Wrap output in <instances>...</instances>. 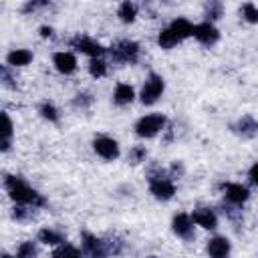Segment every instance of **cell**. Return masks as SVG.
Instances as JSON below:
<instances>
[{"label":"cell","mask_w":258,"mask_h":258,"mask_svg":"<svg viewBox=\"0 0 258 258\" xmlns=\"http://www.w3.org/2000/svg\"><path fill=\"white\" fill-rule=\"evenodd\" d=\"M4 185L10 194V198L18 204H32V206H42L44 200L38 196V191H34L24 179L16 177V175H6Z\"/></svg>","instance_id":"cell-1"},{"label":"cell","mask_w":258,"mask_h":258,"mask_svg":"<svg viewBox=\"0 0 258 258\" xmlns=\"http://www.w3.org/2000/svg\"><path fill=\"white\" fill-rule=\"evenodd\" d=\"M191 34H194V24L185 18H175L167 28H163L159 32L157 42H159L161 48H171V46H175L177 42L185 40Z\"/></svg>","instance_id":"cell-2"},{"label":"cell","mask_w":258,"mask_h":258,"mask_svg":"<svg viewBox=\"0 0 258 258\" xmlns=\"http://www.w3.org/2000/svg\"><path fill=\"white\" fill-rule=\"evenodd\" d=\"M165 125V117L163 115H145L137 121L135 131L139 137H155Z\"/></svg>","instance_id":"cell-3"},{"label":"cell","mask_w":258,"mask_h":258,"mask_svg":"<svg viewBox=\"0 0 258 258\" xmlns=\"http://www.w3.org/2000/svg\"><path fill=\"white\" fill-rule=\"evenodd\" d=\"M163 87H165V85H163V79H161L159 75L151 73V75L147 77L143 89H141V101H143L145 105H153V103L161 97Z\"/></svg>","instance_id":"cell-4"},{"label":"cell","mask_w":258,"mask_h":258,"mask_svg":"<svg viewBox=\"0 0 258 258\" xmlns=\"http://www.w3.org/2000/svg\"><path fill=\"white\" fill-rule=\"evenodd\" d=\"M149 189L151 194L157 198V200H169L173 194H175V185L169 177H163V175H153L149 179Z\"/></svg>","instance_id":"cell-5"},{"label":"cell","mask_w":258,"mask_h":258,"mask_svg":"<svg viewBox=\"0 0 258 258\" xmlns=\"http://www.w3.org/2000/svg\"><path fill=\"white\" fill-rule=\"evenodd\" d=\"M111 54H113L117 60H121V62H135L137 56H139V44L133 42V40H121V42L111 50Z\"/></svg>","instance_id":"cell-6"},{"label":"cell","mask_w":258,"mask_h":258,"mask_svg":"<svg viewBox=\"0 0 258 258\" xmlns=\"http://www.w3.org/2000/svg\"><path fill=\"white\" fill-rule=\"evenodd\" d=\"M93 149L97 151V155H101L103 159H117L119 157V145L115 139L111 137H97L93 141Z\"/></svg>","instance_id":"cell-7"},{"label":"cell","mask_w":258,"mask_h":258,"mask_svg":"<svg viewBox=\"0 0 258 258\" xmlns=\"http://www.w3.org/2000/svg\"><path fill=\"white\" fill-rule=\"evenodd\" d=\"M83 238H85L83 248H85V254H87L89 258H105V256L109 254L107 244H105L101 238H95V236H91V234H85Z\"/></svg>","instance_id":"cell-8"},{"label":"cell","mask_w":258,"mask_h":258,"mask_svg":"<svg viewBox=\"0 0 258 258\" xmlns=\"http://www.w3.org/2000/svg\"><path fill=\"white\" fill-rule=\"evenodd\" d=\"M194 36L202 42V44H214L220 36L218 28L212 24V22H200L194 26Z\"/></svg>","instance_id":"cell-9"},{"label":"cell","mask_w":258,"mask_h":258,"mask_svg":"<svg viewBox=\"0 0 258 258\" xmlns=\"http://www.w3.org/2000/svg\"><path fill=\"white\" fill-rule=\"evenodd\" d=\"M73 46H75L77 50H81V52H85V54L93 56V58H99V56L105 52V48H103L97 40L87 38V36H77V38L73 40Z\"/></svg>","instance_id":"cell-10"},{"label":"cell","mask_w":258,"mask_h":258,"mask_svg":"<svg viewBox=\"0 0 258 258\" xmlns=\"http://www.w3.org/2000/svg\"><path fill=\"white\" fill-rule=\"evenodd\" d=\"M173 232H175L179 238L189 240V238L194 236V220H191V216H187V214H177V216L173 218Z\"/></svg>","instance_id":"cell-11"},{"label":"cell","mask_w":258,"mask_h":258,"mask_svg":"<svg viewBox=\"0 0 258 258\" xmlns=\"http://www.w3.org/2000/svg\"><path fill=\"white\" fill-rule=\"evenodd\" d=\"M191 220H194V224H198V226H202L206 230H214L216 224H218V218H216V214L210 208H198V210H194Z\"/></svg>","instance_id":"cell-12"},{"label":"cell","mask_w":258,"mask_h":258,"mask_svg":"<svg viewBox=\"0 0 258 258\" xmlns=\"http://www.w3.org/2000/svg\"><path fill=\"white\" fill-rule=\"evenodd\" d=\"M208 254L210 258H228L230 254V240L224 236H216L208 242Z\"/></svg>","instance_id":"cell-13"},{"label":"cell","mask_w":258,"mask_h":258,"mask_svg":"<svg viewBox=\"0 0 258 258\" xmlns=\"http://www.w3.org/2000/svg\"><path fill=\"white\" fill-rule=\"evenodd\" d=\"M54 67L62 75H71L77 69V58L71 52H56L54 54Z\"/></svg>","instance_id":"cell-14"},{"label":"cell","mask_w":258,"mask_h":258,"mask_svg":"<svg viewBox=\"0 0 258 258\" xmlns=\"http://www.w3.org/2000/svg\"><path fill=\"white\" fill-rule=\"evenodd\" d=\"M224 191H226V200L230 202V204H242V202H246L248 200V189L242 185V183H226V187H224Z\"/></svg>","instance_id":"cell-15"},{"label":"cell","mask_w":258,"mask_h":258,"mask_svg":"<svg viewBox=\"0 0 258 258\" xmlns=\"http://www.w3.org/2000/svg\"><path fill=\"white\" fill-rule=\"evenodd\" d=\"M6 60H8L10 67H24V64H28L32 60V52L26 50V48H16V50L8 52Z\"/></svg>","instance_id":"cell-16"},{"label":"cell","mask_w":258,"mask_h":258,"mask_svg":"<svg viewBox=\"0 0 258 258\" xmlns=\"http://www.w3.org/2000/svg\"><path fill=\"white\" fill-rule=\"evenodd\" d=\"M133 97H135V93H133V89H131L127 83H119V85L115 87L113 101H115L117 105H127V103L133 101Z\"/></svg>","instance_id":"cell-17"},{"label":"cell","mask_w":258,"mask_h":258,"mask_svg":"<svg viewBox=\"0 0 258 258\" xmlns=\"http://www.w3.org/2000/svg\"><path fill=\"white\" fill-rule=\"evenodd\" d=\"M135 16H137V6H135L133 2H123V4L119 6V18H121L123 22H133Z\"/></svg>","instance_id":"cell-18"},{"label":"cell","mask_w":258,"mask_h":258,"mask_svg":"<svg viewBox=\"0 0 258 258\" xmlns=\"http://www.w3.org/2000/svg\"><path fill=\"white\" fill-rule=\"evenodd\" d=\"M2 151H6L10 147V137H12V121L8 117V113H2Z\"/></svg>","instance_id":"cell-19"},{"label":"cell","mask_w":258,"mask_h":258,"mask_svg":"<svg viewBox=\"0 0 258 258\" xmlns=\"http://www.w3.org/2000/svg\"><path fill=\"white\" fill-rule=\"evenodd\" d=\"M38 240H40V242H44V244H62V242H64V240H62V236H60L58 232L50 230V228L40 230V232H38Z\"/></svg>","instance_id":"cell-20"},{"label":"cell","mask_w":258,"mask_h":258,"mask_svg":"<svg viewBox=\"0 0 258 258\" xmlns=\"http://www.w3.org/2000/svg\"><path fill=\"white\" fill-rule=\"evenodd\" d=\"M238 131L242 133V135H246V137H252L256 131H258V123L252 119V117H242L240 119V123H238Z\"/></svg>","instance_id":"cell-21"},{"label":"cell","mask_w":258,"mask_h":258,"mask_svg":"<svg viewBox=\"0 0 258 258\" xmlns=\"http://www.w3.org/2000/svg\"><path fill=\"white\" fill-rule=\"evenodd\" d=\"M89 73L93 75V77H105V73H107V62L99 56V58H93L91 60V64H89Z\"/></svg>","instance_id":"cell-22"},{"label":"cell","mask_w":258,"mask_h":258,"mask_svg":"<svg viewBox=\"0 0 258 258\" xmlns=\"http://www.w3.org/2000/svg\"><path fill=\"white\" fill-rule=\"evenodd\" d=\"M50 258H81V254H79V250L77 248H73V246H60L58 250H54L52 252V256Z\"/></svg>","instance_id":"cell-23"},{"label":"cell","mask_w":258,"mask_h":258,"mask_svg":"<svg viewBox=\"0 0 258 258\" xmlns=\"http://www.w3.org/2000/svg\"><path fill=\"white\" fill-rule=\"evenodd\" d=\"M34 256H36V248H34L32 242H24L18 248V254H16V258H34Z\"/></svg>","instance_id":"cell-24"},{"label":"cell","mask_w":258,"mask_h":258,"mask_svg":"<svg viewBox=\"0 0 258 258\" xmlns=\"http://www.w3.org/2000/svg\"><path fill=\"white\" fill-rule=\"evenodd\" d=\"M242 14L248 22H258V8L254 4H244L242 6Z\"/></svg>","instance_id":"cell-25"},{"label":"cell","mask_w":258,"mask_h":258,"mask_svg":"<svg viewBox=\"0 0 258 258\" xmlns=\"http://www.w3.org/2000/svg\"><path fill=\"white\" fill-rule=\"evenodd\" d=\"M40 115H42L44 119H48V121H56V119H58V113H56L54 105H50V103H44V105L40 107Z\"/></svg>","instance_id":"cell-26"},{"label":"cell","mask_w":258,"mask_h":258,"mask_svg":"<svg viewBox=\"0 0 258 258\" xmlns=\"http://www.w3.org/2000/svg\"><path fill=\"white\" fill-rule=\"evenodd\" d=\"M206 14H208V18H220V14H222V4L210 2V4L206 6Z\"/></svg>","instance_id":"cell-27"},{"label":"cell","mask_w":258,"mask_h":258,"mask_svg":"<svg viewBox=\"0 0 258 258\" xmlns=\"http://www.w3.org/2000/svg\"><path fill=\"white\" fill-rule=\"evenodd\" d=\"M131 157H133L135 163L141 161V157H145V149H143V147H135V149L131 151Z\"/></svg>","instance_id":"cell-28"},{"label":"cell","mask_w":258,"mask_h":258,"mask_svg":"<svg viewBox=\"0 0 258 258\" xmlns=\"http://www.w3.org/2000/svg\"><path fill=\"white\" fill-rule=\"evenodd\" d=\"M250 179H252V183L258 185V163H254V165L250 167Z\"/></svg>","instance_id":"cell-29"},{"label":"cell","mask_w":258,"mask_h":258,"mask_svg":"<svg viewBox=\"0 0 258 258\" xmlns=\"http://www.w3.org/2000/svg\"><path fill=\"white\" fill-rule=\"evenodd\" d=\"M40 34H42V36H50V34H52V30H50L48 26H42V28H40Z\"/></svg>","instance_id":"cell-30"},{"label":"cell","mask_w":258,"mask_h":258,"mask_svg":"<svg viewBox=\"0 0 258 258\" xmlns=\"http://www.w3.org/2000/svg\"><path fill=\"white\" fill-rule=\"evenodd\" d=\"M2 258H12V256H2Z\"/></svg>","instance_id":"cell-31"}]
</instances>
